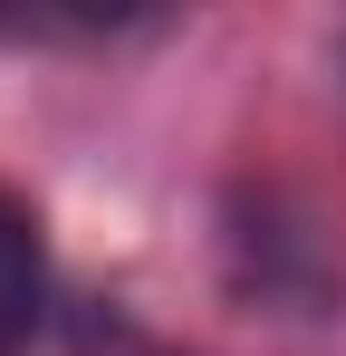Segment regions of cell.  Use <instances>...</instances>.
<instances>
[{"instance_id": "cell-1", "label": "cell", "mask_w": 346, "mask_h": 356, "mask_svg": "<svg viewBox=\"0 0 346 356\" xmlns=\"http://www.w3.org/2000/svg\"><path fill=\"white\" fill-rule=\"evenodd\" d=\"M39 327V222L19 193H0V356L29 347Z\"/></svg>"}]
</instances>
